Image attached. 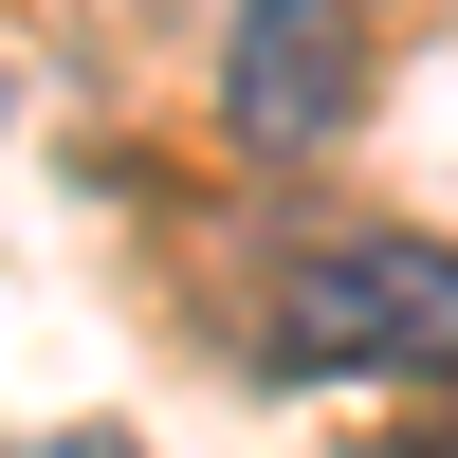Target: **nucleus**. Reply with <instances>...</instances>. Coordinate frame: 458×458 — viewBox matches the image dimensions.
Here are the masks:
<instances>
[{
	"label": "nucleus",
	"mask_w": 458,
	"mask_h": 458,
	"mask_svg": "<svg viewBox=\"0 0 458 458\" xmlns=\"http://www.w3.org/2000/svg\"><path fill=\"white\" fill-rule=\"evenodd\" d=\"M257 349L276 367H367V386H458V239H422V220L293 239Z\"/></svg>",
	"instance_id": "f257e3e1"
},
{
	"label": "nucleus",
	"mask_w": 458,
	"mask_h": 458,
	"mask_svg": "<svg viewBox=\"0 0 458 458\" xmlns=\"http://www.w3.org/2000/svg\"><path fill=\"white\" fill-rule=\"evenodd\" d=\"M349 92H367L349 0H239V19H220V129H239L257 165H312V147H349Z\"/></svg>",
	"instance_id": "f03ea898"
},
{
	"label": "nucleus",
	"mask_w": 458,
	"mask_h": 458,
	"mask_svg": "<svg viewBox=\"0 0 458 458\" xmlns=\"http://www.w3.org/2000/svg\"><path fill=\"white\" fill-rule=\"evenodd\" d=\"M19 458H147V440H110V422H73V440H19Z\"/></svg>",
	"instance_id": "7ed1b4c3"
}]
</instances>
